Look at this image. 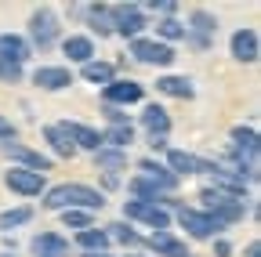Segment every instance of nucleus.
I'll return each instance as SVG.
<instances>
[{
    "instance_id": "obj_1",
    "label": "nucleus",
    "mask_w": 261,
    "mask_h": 257,
    "mask_svg": "<svg viewBox=\"0 0 261 257\" xmlns=\"http://www.w3.org/2000/svg\"><path fill=\"white\" fill-rule=\"evenodd\" d=\"M44 207L47 210H102L106 207V196L98 188H91V185H80V181H73V185H55V188H47V196H44Z\"/></svg>"
},
{
    "instance_id": "obj_2",
    "label": "nucleus",
    "mask_w": 261,
    "mask_h": 257,
    "mask_svg": "<svg viewBox=\"0 0 261 257\" xmlns=\"http://www.w3.org/2000/svg\"><path fill=\"white\" fill-rule=\"evenodd\" d=\"M200 199H203V207H207V217L218 224V229H228V224L243 221V199L221 196V192H214V188H203Z\"/></svg>"
},
{
    "instance_id": "obj_3",
    "label": "nucleus",
    "mask_w": 261,
    "mask_h": 257,
    "mask_svg": "<svg viewBox=\"0 0 261 257\" xmlns=\"http://www.w3.org/2000/svg\"><path fill=\"white\" fill-rule=\"evenodd\" d=\"M109 18H113V33H120L127 40H138V33L149 25L138 4H116V8H109Z\"/></svg>"
},
{
    "instance_id": "obj_4",
    "label": "nucleus",
    "mask_w": 261,
    "mask_h": 257,
    "mask_svg": "<svg viewBox=\"0 0 261 257\" xmlns=\"http://www.w3.org/2000/svg\"><path fill=\"white\" fill-rule=\"evenodd\" d=\"M123 217L127 221H142V224H149V229H156V232L171 229V214L163 207H156V203H142V199H127L123 203Z\"/></svg>"
},
{
    "instance_id": "obj_5",
    "label": "nucleus",
    "mask_w": 261,
    "mask_h": 257,
    "mask_svg": "<svg viewBox=\"0 0 261 257\" xmlns=\"http://www.w3.org/2000/svg\"><path fill=\"white\" fill-rule=\"evenodd\" d=\"M130 54H135L142 66H171V62L178 58L171 44H160V40H130Z\"/></svg>"
},
{
    "instance_id": "obj_6",
    "label": "nucleus",
    "mask_w": 261,
    "mask_h": 257,
    "mask_svg": "<svg viewBox=\"0 0 261 257\" xmlns=\"http://www.w3.org/2000/svg\"><path fill=\"white\" fill-rule=\"evenodd\" d=\"M29 37H33V44H37L40 51L51 47V44L58 40V15H55L51 8L33 11V18H29Z\"/></svg>"
},
{
    "instance_id": "obj_7",
    "label": "nucleus",
    "mask_w": 261,
    "mask_h": 257,
    "mask_svg": "<svg viewBox=\"0 0 261 257\" xmlns=\"http://www.w3.org/2000/svg\"><path fill=\"white\" fill-rule=\"evenodd\" d=\"M218 163H211V159H200V156H192V152H181V149H171L167 152V170L174 178L181 174H211Z\"/></svg>"
},
{
    "instance_id": "obj_8",
    "label": "nucleus",
    "mask_w": 261,
    "mask_h": 257,
    "mask_svg": "<svg viewBox=\"0 0 261 257\" xmlns=\"http://www.w3.org/2000/svg\"><path fill=\"white\" fill-rule=\"evenodd\" d=\"M178 221L192 239H214V232H221L203 210H192V207H178Z\"/></svg>"
},
{
    "instance_id": "obj_9",
    "label": "nucleus",
    "mask_w": 261,
    "mask_h": 257,
    "mask_svg": "<svg viewBox=\"0 0 261 257\" xmlns=\"http://www.w3.org/2000/svg\"><path fill=\"white\" fill-rule=\"evenodd\" d=\"M8 188L18 192V196H40L44 192V174H33V170H22V167H11L4 174Z\"/></svg>"
},
{
    "instance_id": "obj_10",
    "label": "nucleus",
    "mask_w": 261,
    "mask_h": 257,
    "mask_svg": "<svg viewBox=\"0 0 261 257\" xmlns=\"http://www.w3.org/2000/svg\"><path fill=\"white\" fill-rule=\"evenodd\" d=\"M106 91V105H135V102H142V83H135V80H113L109 87H102Z\"/></svg>"
},
{
    "instance_id": "obj_11",
    "label": "nucleus",
    "mask_w": 261,
    "mask_h": 257,
    "mask_svg": "<svg viewBox=\"0 0 261 257\" xmlns=\"http://www.w3.org/2000/svg\"><path fill=\"white\" fill-rule=\"evenodd\" d=\"M33 83H37L40 91H65L73 83V73L65 66H40L37 73H33Z\"/></svg>"
},
{
    "instance_id": "obj_12",
    "label": "nucleus",
    "mask_w": 261,
    "mask_h": 257,
    "mask_svg": "<svg viewBox=\"0 0 261 257\" xmlns=\"http://www.w3.org/2000/svg\"><path fill=\"white\" fill-rule=\"evenodd\" d=\"M8 156H11V159H18V163H22V170H33V174H44V170H51V156H40V152H33V149H25V145L8 141Z\"/></svg>"
},
{
    "instance_id": "obj_13",
    "label": "nucleus",
    "mask_w": 261,
    "mask_h": 257,
    "mask_svg": "<svg viewBox=\"0 0 261 257\" xmlns=\"http://www.w3.org/2000/svg\"><path fill=\"white\" fill-rule=\"evenodd\" d=\"M29 40L25 37H15V33H4L0 37V62H8V66H22L29 58Z\"/></svg>"
},
{
    "instance_id": "obj_14",
    "label": "nucleus",
    "mask_w": 261,
    "mask_h": 257,
    "mask_svg": "<svg viewBox=\"0 0 261 257\" xmlns=\"http://www.w3.org/2000/svg\"><path fill=\"white\" fill-rule=\"evenodd\" d=\"M65 134L73 138L76 152H80V149H87V152H98V149H106L102 134H98L94 127H87V123H65Z\"/></svg>"
},
{
    "instance_id": "obj_15",
    "label": "nucleus",
    "mask_w": 261,
    "mask_h": 257,
    "mask_svg": "<svg viewBox=\"0 0 261 257\" xmlns=\"http://www.w3.org/2000/svg\"><path fill=\"white\" fill-rule=\"evenodd\" d=\"M44 138H47V145L55 149V156H62V159H73V156H76L73 138L65 134V123H47V127H44Z\"/></svg>"
},
{
    "instance_id": "obj_16",
    "label": "nucleus",
    "mask_w": 261,
    "mask_h": 257,
    "mask_svg": "<svg viewBox=\"0 0 261 257\" xmlns=\"http://www.w3.org/2000/svg\"><path fill=\"white\" fill-rule=\"evenodd\" d=\"M138 170H142V178H149V181L160 185L163 192H174V188H178V178H174L167 167H163V163H156V159H142Z\"/></svg>"
},
{
    "instance_id": "obj_17",
    "label": "nucleus",
    "mask_w": 261,
    "mask_h": 257,
    "mask_svg": "<svg viewBox=\"0 0 261 257\" xmlns=\"http://www.w3.org/2000/svg\"><path fill=\"white\" fill-rule=\"evenodd\" d=\"M62 51H65L69 62H80V66L94 62V40L91 37H65L62 40Z\"/></svg>"
},
{
    "instance_id": "obj_18",
    "label": "nucleus",
    "mask_w": 261,
    "mask_h": 257,
    "mask_svg": "<svg viewBox=\"0 0 261 257\" xmlns=\"http://www.w3.org/2000/svg\"><path fill=\"white\" fill-rule=\"evenodd\" d=\"M232 152L257 163V131L254 127H232Z\"/></svg>"
},
{
    "instance_id": "obj_19",
    "label": "nucleus",
    "mask_w": 261,
    "mask_h": 257,
    "mask_svg": "<svg viewBox=\"0 0 261 257\" xmlns=\"http://www.w3.org/2000/svg\"><path fill=\"white\" fill-rule=\"evenodd\" d=\"M142 127L149 131V138H167V131H171V116L163 112L160 105H145V109H142Z\"/></svg>"
},
{
    "instance_id": "obj_20",
    "label": "nucleus",
    "mask_w": 261,
    "mask_h": 257,
    "mask_svg": "<svg viewBox=\"0 0 261 257\" xmlns=\"http://www.w3.org/2000/svg\"><path fill=\"white\" fill-rule=\"evenodd\" d=\"M149 246L156 250V257H189V246L181 239H174L171 232H152L149 236Z\"/></svg>"
},
{
    "instance_id": "obj_21",
    "label": "nucleus",
    "mask_w": 261,
    "mask_h": 257,
    "mask_svg": "<svg viewBox=\"0 0 261 257\" xmlns=\"http://www.w3.org/2000/svg\"><path fill=\"white\" fill-rule=\"evenodd\" d=\"M130 196H135V199H142V203H156V207H163V199H167V192H163L160 185H152L149 178H130Z\"/></svg>"
},
{
    "instance_id": "obj_22",
    "label": "nucleus",
    "mask_w": 261,
    "mask_h": 257,
    "mask_svg": "<svg viewBox=\"0 0 261 257\" xmlns=\"http://www.w3.org/2000/svg\"><path fill=\"white\" fill-rule=\"evenodd\" d=\"M232 54L240 62H257V33L254 29H236L232 33Z\"/></svg>"
},
{
    "instance_id": "obj_23",
    "label": "nucleus",
    "mask_w": 261,
    "mask_h": 257,
    "mask_svg": "<svg viewBox=\"0 0 261 257\" xmlns=\"http://www.w3.org/2000/svg\"><path fill=\"white\" fill-rule=\"evenodd\" d=\"M33 253L44 257V253H69V239L58 236V232H40L33 236Z\"/></svg>"
},
{
    "instance_id": "obj_24",
    "label": "nucleus",
    "mask_w": 261,
    "mask_h": 257,
    "mask_svg": "<svg viewBox=\"0 0 261 257\" xmlns=\"http://www.w3.org/2000/svg\"><path fill=\"white\" fill-rule=\"evenodd\" d=\"M76 243L87 250V253H109V232L106 229H84V232H76Z\"/></svg>"
},
{
    "instance_id": "obj_25",
    "label": "nucleus",
    "mask_w": 261,
    "mask_h": 257,
    "mask_svg": "<svg viewBox=\"0 0 261 257\" xmlns=\"http://www.w3.org/2000/svg\"><path fill=\"white\" fill-rule=\"evenodd\" d=\"M156 91L160 94H171V98H192V80L189 76H160L156 80Z\"/></svg>"
},
{
    "instance_id": "obj_26",
    "label": "nucleus",
    "mask_w": 261,
    "mask_h": 257,
    "mask_svg": "<svg viewBox=\"0 0 261 257\" xmlns=\"http://www.w3.org/2000/svg\"><path fill=\"white\" fill-rule=\"evenodd\" d=\"M94 163L102 167V170H109V174H116V170H127V152H120V149H98L94 152Z\"/></svg>"
},
{
    "instance_id": "obj_27",
    "label": "nucleus",
    "mask_w": 261,
    "mask_h": 257,
    "mask_svg": "<svg viewBox=\"0 0 261 257\" xmlns=\"http://www.w3.org/2000/svg\"><path fill=\"white\" fill-rule=\"evenodd\" d=\"M84 80L87 83H102V87H109L113 80H116V69L109 66V62H87V66H84Z\"/></svg>"
},
{
    "instance_id": "obj_28",
    "label": "nucleus",
    "mask_w": 261,
    "mask_h": 257,
    "mask_svg": "<svg viewBox=\"0 0 261 257\" xmlns=\"http://www.w3.org/2000/svg\"><path fill=\"white\" fill-rule=\"evenodd\" d=\"M102 141L109 145V149H120V152H127V145L135 141V127L130 123H120V127H109V131L102 134Z\"/></svg>"
},
{
    "instance_id": "obj_29",
    "label": "nucleus",
    "mask_w": 261,
    "mask_h": 257,
    "mask_svg": "<svg viewBox=\"0 0 261 257\" xmlns=\"http://www.w3.org/2000/svg\"><path fill=\"white\" fill-rule=\"evenodd\" d=\"M218 29V22L207 11H192V33H196V47H207V37Z\"/></svg>"
},
{
    "instance_id": "obj_30",
    "label": "nucleus",
    "mask_w": 261,
    "mask_h": 257,
    "mask_svg": "<svg viewBox=\"0 0 261 257\" xmlns=\"http://www.w3.org/2000/svg\"><path fill=\"white\" fill-rule=\"evenodd\" d=\"M189 33V25H181L178 18H163V22H156V37H163V40H181ZM160 40V44H163Z\"/></svg>"
},
{
    "instance_id": "obj_31",
    "label": "nucleus",
    "mask_w": 261,
    "mask_h": 257,
    "mask_svg": "<svg viewBox=\"0 0 261 257\" xmlns=\"http://www.w3.org/2000/svg\"><path fill=\"white\" fill-rule=\"evenodd\" d=\"M87 15H91V29H98V37H109L113 33V18H109V8H87Z\"/></svg>"
},
{
    "instance_id": "obj_32",
    "label": "nucleus",
    "mask_w": 261,
    "mask_h": 257,
    "mask_svg": "<svg viewBox=\"0 0 261 257\" xmlns=\"http://www.w3.org/2000/svg\"><path fill=\"white\" fill-rule=\"evenodd\" d=\"M29 217H33V210H29V207H15V210H4V214H0V229H4V232H8V229H18V224H25Z\"/></svg>"
},
{
    "instance_id": "obj_33",
    "label": "nucleus",
    "mask_w": 261,
    "mask_h": 257,
    "mask_svg": "<svg viewBox=\"0 0 261 257\" xmlns=\"http://www.w3.org/2000/svg\"><path fill=\"white\" fill-rule=\"evenodd\" d=\"M109 229H113V232H109V239H120V243H127V246H138V243H142V236L130 229L127 221H116V224H109Z\"/></svg>"
},
{
    "instance_id": "obj_34",
    "label": "nucleus",
    "mask_w": 261,
    "mask_h": 257,
    "mask_svg": "<svg viewBox=\"0 0 261 257\" xmlns=\"http://www.w3.org/2000/svg\"><path fill=\"white\" fill-rule=\"evenodd\" d=\"M62 224L65 229H91V214L87 210H62Z\"/></svg>"
},
{
    "instance_id": "obj_35",
    "label": "nucleus",
    "mask_w": 261,
    "mask_h": 257,
    "mask_svg": "<svg viewBox=\"0 0 261 257\" xmlns=\"http://www.w3.org/2000/svg\"><path fill=\"white\" fill-rule=\"evenodd\" d=\"M0 80H4V83H18L22 80V66H8V62H0Z\"/></svg>"
},
{
    "instance_id": "obj_36",
    "label": "nucleus",
    "mask_w": 261,
    "mask_h": 257,
    "mask_svg": "<svg viewBox=\"0 0 261 257\" xmlns=\"http://www.w3.org/2000/svg\"><path fill=\"white\" fill-rule=\"evenodd\" d=\"M0 138H4V141H15V138H18L15 123H11V120H4V116H0Z\"/></svg>"
},
{
    "instance_id": "obj_37",
    "label": "nucleus",
    "mask_w": 261,
    "mask_h": 257,
    "mask_svg": "<svg viewBox=\"0 0 261 257\" xmlns=\"http://www.w3.org/2000/svg\"><path fill=\"white\" fill-rule=\"evenodd\" d=\"M102 112H106V120H109V123H113V127H120V123H127V116H123V112H120V109H116V105H106V109H102Z\"/></svg>"
},
{
    "instance_id": "obj_38",
    "label": "nucleus",
    "mask_w": 261,
    "mask_h": 257,
    "mask_svg": "<svg viewBox=\"0 0 261 257\" xmlns=\"http://www.w3.org/2000/svg\"><path fill=\"white\" fill-rule=\"evenodd\" d=\"M152 11H163V15H174L178 11V4H167V0H163V4H149Z\"/></svg>"
},
{
    "instance_id": "obj_39",
    "label": "nucleus",
    "mask_w": 261,
    "mask_h": 257,
    "mask_svg": "<svg viewBox=\"0 0 261 257\" xmlns=\"http://www.w3.org/2000/svg\"><path fill=\"white\" fill-rule=\"evenodd\" d=\"M149 145H152L156 152H163V149H167V138H149Z\"/></svg>"
},
{
    "instance_id": "obj_40",
    "label": "nucleus",
    "mask_w": 261,
    "mask_h": 257,
    "mask_svg": "<svg viewBox=\"0 0 261 257\" xmlns=\"http://www.w3.org/2000/svg\"><path fill=\"white\" fill-rule=\"evenodd\" d=\"M214 253H218V257H228V253H232V246H228V243H218Z\"/></svg>"
},
{
    "instance_id": "obj_41",
    "label": "nucleus",
    "mask_w": 261,
    "mask_h": 257,
    "mask_svg": "<svg viewBox=\"0 0 261 257\" xmlns=\"http://www.w3.org/2000/svg\"><path fill=\"white\" fill-rule=\"evenodd\" d=\"M257 253H261V246H257V243H250V246H247V257H257Z\"/></svg>"
},
{
    "instance_id": "obj_42",
    "label": "nucleus",
    "mask_w": 261,
    "mask_h": 257,
    "mask_svg": "<svg viewBox=\"0 0 261 257\" xmlns=\"http://www.w3.org/2000/svg\"><path fill=\"white\" fill-rule=\"evenodd\" d=\"M44 257H69V253H44Z\"/></svg>"
},
{
    "instance_id": "obj_43",
    "label": "nucleus",
    "mask_w": 261,
    "mask_h": 257,
    "mask_svg": "<svg viewBox=\"0 0 261 257\" xmlns=\"http://www.w3.org/2000/svg\"><path fill=\"white\" fill-rule=\"evenodd\" d=\"M87 257H109V253H87Z\"/></svg>"
}]
</instances>
